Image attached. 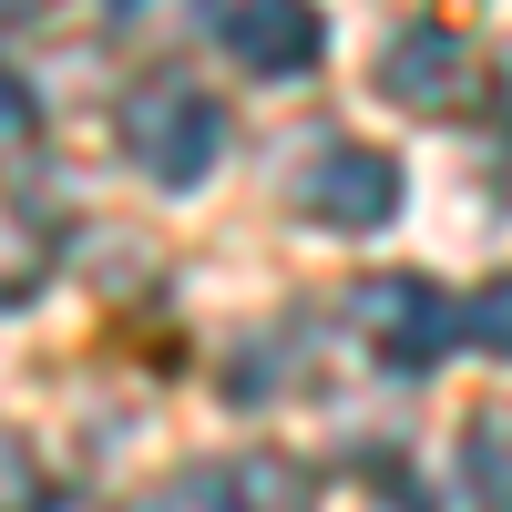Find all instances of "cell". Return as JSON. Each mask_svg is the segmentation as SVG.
Here are the masks:
<instances>
[{
  "label": "cell",
  "instance_id": "6da1fadb",
  "mask_svg": "<svg viewBox=\"0 0 512 512\" xmlns=\"http://www.w3.org/2000/svg\"><path fill=\"white\" fill-rule=\"evenodd\" d=\"M123 154L144 164L154 185H205L216 175V154H226V113L195 93V82H134L123 93Z\"/></svg>",
  "mask_w": 512,
  "mask_h": 512
},
{
  "label": "cell",
  "instance_id": "7a4b0ae2",
  "mask_svg": "<svg viewBox=\"0 0 512 512\" xmlns=\"http://www.w3.org/2000/svg\"><path fill=\"white\" fill-rule=\"evenodd\" d=\"M349 308H359V338H369V349L390 359V369H431L451 338H472V308H451V297H441L431 277H410V267L369 277Z\"/></svg>",
  "mask_w": 512,
  "mask_h": 512
},
{
  "label": "cell",
  "instance_id": "3957f363",
  "mask_svg": "<svg viewBox=\"0 0 512 512\" xmlns=\"http://www.w3.org/2000/svg\"><path fill=\"white\" fill-rule=\"evenodd\" d=\"M287 205L308 226H338V236H369V226H390L400 216V164L390 154H369V144H328L308 154L287 175Z\"/></svg>",
  "mask_w": 512,
  "mask_h": 512
},
{
  "label": "cell",
  "instance_id": "277c9868",
  "mask_svg": "<svg viewBox=\"0 0 512 512\" xmlns=\"http://www.w3.org/2000/svg\"><path fill=\"white\" fill-rule=\"evenodd\" d=\"M318 52H328V21L308 0H236L226 11V62L256 72V82H297Z\"/></svg>",
  "mask_w": 512,
  "mask_h": 512
},
{
  "label": "cell",
  "instance_id": "5b68a950",
  "mask_svg": "<svg viewBox=\"0 0 512 512\" xmlns=\"http://www.w3.org/2000/svg\"><path fill=\"white\" fill-rule=\"evenodd\" d=\"M379 82H390V103H410V113H451L461 93H472V52H461L451 31H400L390 62H379Z\"/></svg>",
  "mask_w": 512,
  "mask_h": 512
},
{
  "label": "cell",
  "instance_id": "8992f818",
  "mask_svg": "<svg viewBox=\"0 0 512 512\" xmlns=\"http://www.w3.org/2000/svg\"><path fill=\"white\" fill-rule=\"evenodd\" d=\"M472 492L502 512L512 502V410H482L472 420Z\"/></svg>",
  "mask_w": 512,
  "mask_h": 512
},
{
  "label": "cell",
  "instance_id": "52a82bcc",
  "mask_svg": "<svg viewBox=\"0 0 512 512\" xmlns=\"http://www.w3.org/2000/svg\"><path fill=\"white\" fill-rule=\"evenodd\" d=\"M134 512H246V502H236V482H226V472H185V482L144 492Z\"/></svg>",
  "mask_w": 512,
  "mask_h": 512
},
{
  "label": "cell",
  "instance_id": "ba28073f",
  "mask_svg": "<svg viewBox=\"0 0 512 512\" xmlns=\"http://www.w3.org/2000/svg\"><path fill=\"white\" fill-rule=\"evenodd\" d=\"M472 349H492V359H512V277H492V287L472 297Z\"/></svg>",
  "mask_w": 512,
  "mask_h": 512
},
{
  "label": "cell",
  "instance_id": "9c48e42d",
  "mask_svg": "<svg viewBox=\"0 0 512 512\" xmlns=\"http://www.w3.org/2000/svg\"><path fill=\"white\" fill-rule=\"evenodd\" d=\"M103 11H113L123 31H164V21H185L195 0H103Z\"/></svg>",
  "mask_w": 512,
  "mask_h": 512
},
{
  "label": "cell",
  "instance_id": "30bf717a",
  "mask_svg": "<svg viewBox=\"0 0 512 512\" xmlns=\"http://www.w3.org/2000/svg\"><path fill=\"white\" fill-rule=\"evenodd\" d=\"M41 512H93V502H82V492H41Z\"/></svg>",
  "mask_w": 512,
  "mask_h": 512
}]
</instances>
